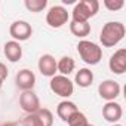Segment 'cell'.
Wrapping results in <instances>:
<instances>
[{
  "mask_svg": "<svg viewBox=\"0 0 126 126\" xmlns=\"http://www.w3.org/2000/svg\"><path fill=\"white\" fill-rule=\"evenodd\" d=\"M22 126H43L42 120L39 119V116L34 114H28L24 120H22Z\"/></svg>",
  "mask_w": 126,
  "mask_h": 126,
  "instance_id": "cell-21",
  "label": "cell"
},
{
  "mask_svg": "<svg viewBox=\"0 0 126 126\" xmlns=\"http://www.w3.org/2000/svg\"><path fill=\"white\" fill-rule=\"evenodd\" d=\"M104 6L108 11L114 12V11H119V9L123 8L125 6V2H123V0H104Z\"/></svg>",
  "mask_w": 126,
  "mask_h": 126,
  "instance_id": "cell-22",
  "label": "cell"
},
{
  "mask_svg": "<svg viewBox=\"0 0 126 126\" xmlns=\"http://www.w3.org/2000/svg\"><path fill=\"white\" fill-rule=\"evenodd\" d=\"M99 11V3L96 0H82L73 8V21L76 22H88L89 18L95 16Z\"/></svg>",
  "mask_w": 126,
  "mask_h": 126,
  "instance_id": "cell-2",
  "label": "cell"
},
{
  "mask_svg": "<svg viewBox=\"0 0 126 126\" xmlns=\"http://www.w3.org/2000/svg\"><path fill=\"white\" fill-rule=\"evenodd\" d=\"M39 71L46 77H53L56 73V59L49 53L42 55L39 59Z\"/></svg>",
  "mask_w": 126,
  "mask_h": 126,
  "instance_id": "cell-12",
  "label": "cell"
},
{
  "mask_svg": "<svg viewBox=\"0 0 126 126\" xmlns=\"http://www.w3.org/2000/svg\"><path fill=\"white\" fill-rule=\"evenodd\" d=\"M123 116V110H122V105L114 102V101H108L104 107H102V117L110 122V123H117Z\"/></svg>",
  "mask_w": 126,
  "mask_h": 126,
  "instance_id": "cell-11",
  "label": "cell"
},
{
  "mask_svg": "<svg viewBox=\"0 0 126 126\" xmlns=\"http://www.w3.org/2000/svg\"><path fill=\"white\" fill-rule=\"evenodd\" d=\"M68 126H86L88 125V117L82 113V111H76L74 114H71L67 120Z\"/></svg>",
  "mask_w": 126,
  "mask_h": 126,
  "instance_id": "cell-19",
  "label": "cell"
},
{
  "mask_svg": "<svg viewBox=\"0 0 126 126\" xmlns=\"http://www.w3.org/2000/svg\"><path fill=\"white\" fill-rule=\"evenodd\" d=\"M76 111H79V110H77L76 104L71 102V101H62V102H59L58 107H56V114H58V117H59L61 120H64V122H67L68 117H70L71 114H74Z\"/></svg>",
  "mask_w": 126,
  "mask_h": 126,
  "instance_id": "cell-14",
  "label": "cell"
},
{
  "mask_svg": "<svg viewBox=\"0 0 126 126\" xmlns=\"http://www.w3.org/2000/svg\"><path fill=\"white\" fill-rule=\"evenodd\" d=\"M9 34L12 36V39L15 42H24V40H28L31 37L33 28L27 21H15L11 24Z\"/></svg>",
  "mask_w": 126,
  "mask_h": 126,
  "instance_id": "cell-6",
  "label": "cell"
},
{
  "mask_svg": "<svg viewBox=\"0 0 126 126\" xmlns=\"http://www.w3.org/2000/svg\"><path fill=\"white\" fill-rule=\"evenodd\" d=\"M19 105L28 114H34V113H37L42 108L39 96L33 91H25V92L21 94V96H19Z\"/></svg>",
  "mask_w": 126,
  "mask_h": 126,
  "instance_id": "cell-7",
  "label": "cell"
},
{
  "mask_svg": "<svg viewBox=\"0 0 126 126\" xmlns=\"http://www.w3.org/2000/svg\"><path fill=\"white\" fill-rule=\"evenodd\" d=\"M113 126H122V125H113Z\"/></svg>",
  "mask_w": 126,
  "mask_h": 126,
  "instance_id": "cell-26",
  "label": "cell"
},
{
  "mask_svg": "<svg viewBox=\"0 0 126 126\" xmlns=\"http://www.w3.org/2000/svg\"><path fill=\"white\" fill-rule=\"evenodd\" d=\"M50 91L58 95V96H62V98H68L73 95L74 92V85L73 82L65 77V76H61V74H55L52 79H50Z\"/></svg>",
  "mask_w": 126,
  "mask_h": 126,
  "instance_id": "cell-4",
  "label": "cell"
},
{
  "mask_svg": "<svg viewBox=\"0 0 126 126\" xmlns=\"http://www.w3.org/2000/svg\"><path fill=\"white\" fill-rule=\"evenodd\" d=\"M36 114H37L39 119L42 120L43 126H52V125H53V114L50 113V110H47V108H40Z\"/></svg>",
  "mask_w": 126,
  "mask_h": 126,
  "instance_id": "cell-20",
  "label": "cell"
},
{
  "mask_svg": "<svg viewBox=\"0 0 126 126\" xmlns=\"http://www.w3.org/2000/svg\"><path fill=\"white\" fill-rule=\"evenodd\" d=\"M2 126H15L14 123H5V125H2Z\"/></svg>",
  "mask_w": 126,
  "mask_h": 126,
  "instance_id": "cell-24",
  "label": "cell"
},
{
  "mask_svg": "<svg viewBox=\"0 0 126 126\" xmlns=\"http://www.w3.org/2000/svg\"><path fill=\"white\" fill-rule=\"evenodd\" d=\"M125 33H126V28L122 22H119V21L107 22L101 30L99 40H101L104 47H113L123 40Z\"/></svg>",
  "mask_w": 126,
  "mask_h": 126,
  "instance_id": "cell-1",
  "label": "cell"
},
{
  "mask_svg": "<svg viewBox=\"0 0 126 126\" xmlns=\"http://www.w3.org/2000/svg\"><path fill=\"white\" fill-rule=\"evenodd\" d=\"M15 83L21 91H33L34 85H36V76L31 70L28 68H22L18 71L16 77H15Z\"/></svg>",
  "mask_w": 126,
  "mask_h": 126,
  "instance_id": "cell-10",
  "label": "cell"
},
{
  "mask_svg": "<svg viewBox=\"0 0 126 126\" xmlns=\"http://www.w3.org/2000/svg\"><path fill=\"white\" fill-rule=\"evenodd\" d=\"M24 5L30 12L37 14V12H42L47 6V0H25Z\"/></svg>",
  "mask_w": 126,
  "mask_h": 126,
  "instance_id": "cell-18",
  "label": "cell"
},
{
  "mask_svg": "<svg viewBox=\"0 0 126 126\" xmlns=\"http://www.w3.org/2000/svg\"><path fill=\"white\" fill-rule=\"evenodd\" d=\"M6 77H8V68H6V65L3 64V62H0V80L5 82Z\"/></svg>",
  "mask_w": 126,
  "mask_h": 126,
  "instance_id": "cell-23",
  "label": "cell"
},
{
  "mask_svg": "<svg viewBox=\"0 0 126 126\" xmlns=\"http://www.w3.org/2000/svg\"><path fill=\"white\" fill-rule=\"evenodd\" d=\"M77 52L80 58L86 62L88 65H96L98 62L102 59V49L89 40H82L77 45Z\"/></svg>",
  "mask_w": 126,
  "mask_h": 126,
  "instance_id": "cell-3",
  "label": "cell"
},
{
  "mask_svg": "<svg viewBox=\"0 0 126 126\" xmlns=\"http://www.w3.org/2000/svg\"><path fill=\"white\" fill-rule=\"evenodd\" d=\"M98 94L107 102L108 101H114L120 95V85L117 82H114V80H110V79L108 80H104L98 86Z\"/></svg>",
  "mask_w": 126,
  "mask_h": 126,
  "instance_id": "cell-8",
  "label": "cell"
},
{
  "mask_svg": "<svg viewBox=\"0 0 126 126\" xmlns=\"http://www.w3.org/2000/svg\"><path fill=\"white\" fill-rule=\"evenodd\" d=\"M70 15L64 6H52L49 12L46 14V22L52 28H59L64 24H67Z\"/></svg>",
  "mask_w": 126,
  "mask_h": 126,
  "instance_id": "cell-5",
  "label": "cell"
},
{
  "mask_svg": "<svg viewBox=\"0 0 126 126\" xmlns=\"http://www.w3.org/2000/svg\"><path fill=\"white\" fill-rule=\"evenodd\" d=\"M76 83L80 86V88H88L92 85L94 82V73L89 70V68H80L77 73H76Z\"/></svg>",
  "mask_w": 126,
  "mask_h": 126,
  "instance_id": "cell-16",
  "label": "cell"
},
{
  "mask_svg": "<svg viewBox=\"0 0 126 126\" xmlns=\"http://www.w3.org/2000/svg\"><path fill=\"white\" fill-rule=\"evenodd\" d=\"M3 50H5V55H6L8 61H11V62H18L22 56V47L15 40H11V42L5 43Z\"/></svg>",
  "mask_w": 126,
  "mask_h": 126,
  "instance_id": "cell-13",
  "label": "cell"
},
{
  "mask_svg": "<svg viewBox=\"0 0 126 126\" xmlns=\"http://www.w3.org/2000/svg\"><path fill=\"white\" fill-rule=\"evenodd\" d=\"M2 86H3V80H0V89H2Z\"/></svg>",
  "mask_w": 126,
  "mask_h": 126,
  "instance_id": "cell-25",
  "label": "cell"
},
{
  "mask_svg": "<svg viewBox=\"0 0 126 126\" xmlns=\"http://www.w3.org/2000/svg\"><path fill=\"white\" fill-rule=\"evenodd\" d=\"M86 126H94V125H89V123H88V125H86Z\"/></svg>",
  "mask_w": 126,
  "mask_h": 126,
  "instance_id": "cell-27",
  "label": "cell"
},
{
  "mask_svg": "<svg viewBox=\"0 0 126 126\" xmlns=\"http://www.w3.org/2000/svg\"><path fill=\"white\" fill-rule=\"evenodd\" d=\"M108 67L111 70V73L114 74H123L126 71V49H119L116 50L110 61H108Z\"/></svg>",
  "mask_w": 126,
  "mask_h": 126,
  "instance_id": "cell-9",
  "label": "cell"
},
{
  "mask_svg": "<svg viewBox=\"0 0 126 126\" xmlns=\"http://www.w3.org/2000/svg\"><path fill=\"white\" fill-rule=\"evenodd\" d=\"M70 31H71L73 36L82 39V37L89 36V33H91V25H89V22H76V21H71V24H70Z\"/></svg>",
  "mask_w": 126,
  "mask_h": 126,
  "instance_id": "cell-17",
  "label": "cell"
},
{
  "mask_svg": "<svg viewBox=\"0 0 126 126\" xmlns=\"http://www.w3.org/2000/svg\"><path fill=\"white\" fill-rule=\"evenodd\" d=\"M74 67H76V62L71 56H62L56 62V71H59L61 76H65V77L74 71Z\"/></svg>",
  "mask_w": 126,
  "mask_h": 126,
  "instance_id": "cell-15",
  "label": "cell"
}]
</instances>
